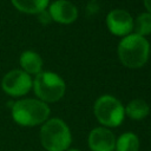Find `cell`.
Listing matches in <instances>:
<instances>
[{"mask_svg":"<svg viewBox=\"0 0 151 151\" xmlns=\"http://www.w3.org/2000/svg\"><path fill=\"white\" fill-rule=\"evenodd\" d=\"M33 90L39 100L44 103H54L65 94L66 85L60 76L54 72H40L33 80Z\"/></svg>","mask_w":151,"mask_h":151,"instance_id":"cell-4","label":"cell"},{"mask_svg":"<svg viewBox=\"0 0 151 151\" xmlns=\"http://www.w3.org/2000/svg\"><path fill=\"white\" fill-rule=\"evenodd\" d=\"M140 146L139 138L133 132H124L116 138L114 151H138Z\"/></svg>","mask_w":151,"mask_h":151,"instance_id":"cell-13","label":"cell"},{"mask_svg":"<svg viewBox=\"0 0 151 151\" xmlns=\"http://www.w3.org/2000/svg\"><path fill=\"white\" fill-rule=\"evenodd\" d=\"M33 80L29 74L22 70H12L6 73L1 80V88L11 97H21L29 92Z\"/></svg>","mask_w":151,"mask_h":151,"instance_id":"cell-6","label":"cell"},{"mask_svg":"<svg viewBox=\"0 0 151 151\" xmlns=\"http://www.w3.org/2000/svg\"><path fill=\"white\" fill-rule=\"evenodd\" d=\"M20 66L27 74H38L42 68V59L34 51H25L21 53L19 59Z\"/></svg>","mask_w":151,"mask_h":151,"instance_id":"cell-10","label":"cell"},{"mask_svg":"<svg viewBox=\"0 0 151 151\" xmlns=\"http://www.w3.org/2000/svg\"><path fill=\"white\" fill-rule=\"evenodd\" d=\"M133 29L136 34L145 37L151 33V14L150 13H140L133 20Z\"/></svg>","mask_w":151,"mask_h":151,"instance_id":"cell-14","label":"cell"},{"mask_svg":"<svg viewBox=\"0 0 151 151\" xmlns=\"http://www.w3.org/2000/svg\"><path fill=\"white\" fill-rule=\"evenodd\" d=\"M125 114L133 119V120H142L150 113V106L149 104L143 99H132L127 103V105L124 107Z\"/></svg>","mask_w":151,"mask_h":151,"instance_id":"cell-11","label":"cell"},{"mask_svg":"<svg viewBox=\"0 0 151 151\" xmlns=\"http://www.w3.org/2000/svg\"><path fill=\"white\" fill-rule=\"evenodd\" d=\"M87 144L91 151H114L116 136L107 127H94L88 133Z\"/></svg>","mask_w":151,"mask_h":151,"instance_id":"cell-7","label":"cell"},{"mask_svg":"<svg viewBox=\"0 0 151 151\" xmlns=\"http://www.w3.org/2000/svg\"><path fill=\"white\" fill-rule=\"evenodd\" d=\"M39 137L46 151H66L72 143L70 127L60 118L47 119L40 129Z\"/></svg>","mask_w":151,"mask_h":151,"instance_id":"cell-3","label":"cell"},{"mask_svg":"<svg viewBox=\"0 0 151 151\" xmlns=\"http://www.w3.org/2000/svg\"><path fill=\"white\" fill-rule=\"evenodd\" d=\"M150 53L149 41L136 33L125 35L118 45V55L122 64L129 68L142 67Z\"/></svg>","mask_w":151,"mask_h":151,"instance_id":"cell-2","label":"cell"},{"mask_svg":"<svg viewBox=\"0 0 151 151\" xmlns=\"http://www.w3.org/2000/svg\"><path fill=\"white\" fill-rule=\"evenodd\" d=\"M144 5H145L146 9L149 11V13L151 14V0H144Z\"/></svg>","mask_w":151,"mask_h":151,"instance_id":"cell-16","label":"cell"},{"mask_svg":"<svg viewBox=\"0 0 151 151\" xmlns=\"http://www.w3.org/2000/svg\"><path fill=\"white\" fill-rule=\"evenodd\" d=\"M66 151H80V150H78V149H67Z\"/></svg>","mask_w":151,"mask_h":151,"instance_id":"cell-17","label":"cell"},{"mask_svg":"<svg viewBox=\"0 0 151 151\" xmlns=\"http://www.w3.org/2000/svg\"><path fill=\"white\" fill-rule=\"evenodd\" d=\"M11 2L20 12L38 14L46 9L50 0H11Z\"/></svg>","mask_w":151,"mask_h":151,"instance_id":"cell-12","label":"cell"},{"mask_svg":"<svg viewBox=\"0 0 151 151\" xmlns=\"http://www.w3.org/2000/svg\"><path fill=\"white\" fill-rule=\"evenodd\" d=\"M48 105L39 99H21L13 103L11 114L13 120L21 126H37L44 124L50 117Z\"/></svg>","mask_w":151,"mask_h":151,"instance_id":"cell-1","label":"cell"},{"mask_svg":"<svg viewBox=\"0 0 151 151\" xmlns=\"http://www.w3.org/2000/svg\"><path fill=\"white\" fill-rule=\"evenodd\" d=\"M93 113L97 120L107 129L119 126L125 118L123 104L110 94L100 96L96 100L93 105Z\"/></svg>","mask_w":151,"mask_h":151,"instance_id":"cell-5","label":"cell"},{"mask_svg":"<svg viewBox=\"0 0 151 151\" xmlns=\"http://www.w3.org/2000/svg\"><path fill=\"white\" fill-rule=\"evenodd\" d=\"M106 25L111 33L116 35H127L133 28V19L127 11L116 8L109 12Z\"/></svg>","mask_w":151,"mask_h":151,"instance_id":"cell-8","label":"cell"},{"mask_svg":"<svg viewBox=\"0 0 151 151\" xmlns=\"http://www.w3.org/2000/svg\"><path fill=\"white\" fill-rule=\"evenodd\" d=\"M38 15H39V21L42 22V24H48V22L52 20L50 13H48L46 9H44V11L40 12V13H38Z\"/></svg>","mask_w":151,"mask_h":151,"instance_id":"cell-15","label":"cell"},{"mask_svg":"<svg viewBox=\"0 0 151 151\" xmlns=\"http://www.w3.org/2000/svg\"><path fill=\"white\" fill-rule=\"evenodd\" d=\"M48 13L51 19L60 24H71L78 17V8L68 0H55L51 4Z\"/></svg>","mask_w":151,"mask_h":151,"instance_id":"cell-9","label":"cell"}]
</instances>
